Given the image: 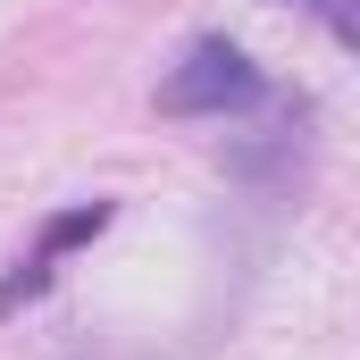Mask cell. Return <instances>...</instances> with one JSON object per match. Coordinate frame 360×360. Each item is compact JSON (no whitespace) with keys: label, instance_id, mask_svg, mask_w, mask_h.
<instances>
[{"label":"cell","instance_id":"obj_1","mask_svg":"<svg viewBox=\"0 0 360 360\" xmlns=\"http://www.w3.org/2000/svg\"><path fill=\"white\" fill-rule=\"evenodd\" d=\"M260 101H269V76L226 34H201L176 68H168V84H160V109L168 117H226V109H260Z\"/></svg>","mask_w":360,"mask_h":360},{"label":"cell","instance_id":"obj_2","mask_svg":"<svg viewBox=\"0 0 360 360\" xmlns=\"http://www.w3.org/2000/svg\"><path fill=\"white\" fill-rule=\"evenodd\" d=\"M101 226H109V201H76V210H59V218L42 226V243H34V260H25V269L51 276V260H59V252H76V243H92Z\"/></svg>","mask_w":360,"mask_h":360},{"label":"cell","instance_id":"obj_3","mask_svg":"<svg viewBox=\"0 0 360 360\" xmlns=\"http://www.w3.org/2000/svg\"><path fill=\"white\" fill-rule=\"evenodd\" d=\"M302 8H319V17L335 25V42H360V17H352V0H302Z\"/></svg>","mask_w":360,"mask_h":360}]
</instances>
